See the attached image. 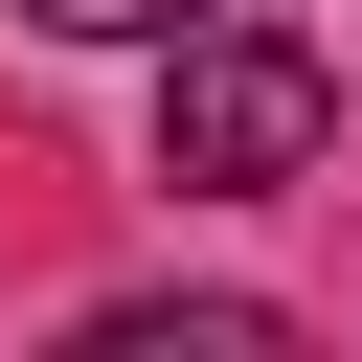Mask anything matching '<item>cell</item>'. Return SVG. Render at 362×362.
Returning <instances> with one entry per match:
<instances>
[{
	"label": "cell",
	"instance_id": "obj_1",
	"mask_svg": "<svg viewBox=\"0 0 362 362\" xmlns=\"http://www.w3.org/2000/svg\"><path fill=\"white\" fill-rule=\"evenodd\" d=\"M317 136H339V68L294 23H181V68H158V181L181 204H272Z\"/></svg>",
	"mask_w": 362,
	"mask_h": 362
},
{
	"label": "cell",
	"instance_id": "obj_2",
	"mask_svg": "<svg viewBox=\"0 0 362 362\" xmlns=\"http://www.w3.org/2000/svg\"><path fill=\"white\" fill-rule=\"evenodd\" d=\"M68 362H294V339H272L249 294H204V317H90Z\"/></svg>",
	"mask_w": 362,
	"mask_h": 362
},
{
	"label": "cell",
	"instance_id": "obj_3",
	"mask_svg": "<svg viewBox=\"0 0 362 362\" xmlns=\"http://www.w3.org/2000/svg\"><path fill=\"white\" fill-rule=\"evenodd\" d=\"M23 23H68V45H136V23H204V0H23Z\"/></svg>",
	"mask_w": 362,
	"mask_h": 362
}]
</instances>
